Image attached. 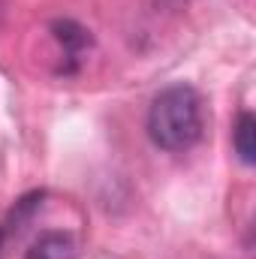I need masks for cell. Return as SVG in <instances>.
I'll list each match as a JSON object with an SVG mask.
<instances>
[{"instance_id":"obj_1","label":"cell","mask_w":256,"mask_h":259,"mask_svg":"<svg viewBox=\"0 0 256 259\" xmlns=\"http://www.w3.org/2000/svg\"><path fill=\"white\" fill-rule=\"evenodd\" d=\"M202 97L190 84H169L148 109V136L163 151H187L202 136Z\"/></svg>"},{"instance_id":"obj_2","label":"cell","mask_w":256,"mask_h":259,"mask_svg":"<svg viewBox=\"0 0 256 259\" xmlns=\"http://www.w3.org/2000/svg\"><path fill=\"white\" fill-rule=\"evenodd\" d=\"M24 259H78V244L69 232H42L27 247Z\"/></svg>"},{"instance_id":"obj_3","label":"cell","mask_w":256,"mask_h":259,"mask_svg":"<svg viewBox=\"0 0 256 259\" xmlns=\"http://www.w3.org/2000/svg\"><path fill=\"white\" fill-rule=\"evenodd\" d=\"M52 30H55V39L61 42V49H64L66 61V72H72L75 64H78V55L91 46V30H84L78 21H72V18H61V21H55L52 24Z\"/></svg>"},{"instance_id":"obj_4","label":"cell","mask_w":256,"mask_h":259,"mask_svg":"<svg viewBox=\"0 0 256 259\" xmlns=\"http://www.w3.org/2000/svg\"><path fill=\"white\" fill-rule=\"evenodd\" d=\"M256 118L250 112H241L238 115V124L232 130V145H235V154L244 166H253L256 160Z\"/></svg>"},{"instance_id":"obj_5","label":"cell","mask_w":256,"mask_h":259,"mask_svg":"<svg viewBox=\"0 0 256 259\" xmlns=\"http://www.w3.org/2000/svg\"><path fill=\"white\" fill-rule=\"evenodd\" d=\"M3 235H6V232H3V226H0V250H3Z\"/></svg>"}]
</instances>
